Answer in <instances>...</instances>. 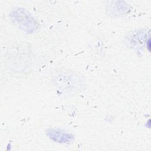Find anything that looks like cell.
Instances as JSON below:
<instances>
[{
    "mask_svg": "<svg viewBox=\"0 0 151 151\" xmlns=\"http://www.w3.org/2000/svg\"><path fill=\"white\" fill-rule=\"evenodd\" d=\"M52 81L58 90L68 94L79 93L85 87V81L81 76L66 70L56 71L52 76Z\"/></svg>",
    "mask_w": 151,
    "mask_h": 151,
    "instance_id": "1",
    "label": "cell"
}]
</instances>
